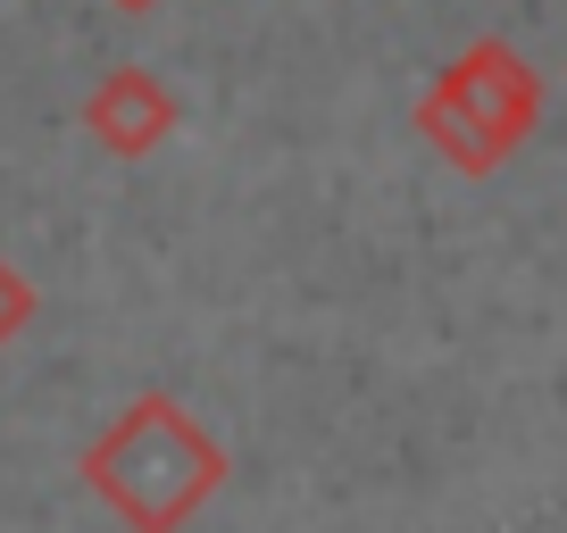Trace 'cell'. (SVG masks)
Here are the masks:
<instances>
[{
  "instance_id": "1",
  "label": "cell",
  "mask_w": 567,
  "mask_h": 533,
  "mask_svg": "<svg viewBox=\"0 0 567 533\" xmlns=\"http://www.w3.org/2000/svg\"><path fill=\"white\" fill-rule=\"evenodd\" d=\"M84 483L125 533H184L226 483V450L209 442L184 400L167 391H142L125 400L117 426L84 450Z\"/></svg>"
},
{
  "instance_id": "2",
  "label": "cell",
  "mask_w": 567,
  "mask_h": 533,
  "mask_svg": "<svg viewBox=\"0 0 567 533\" xmlns=\"http://www.w3.org/2000/svg\"><path fill=\"white\" fill-rule=\"evenodd\" d=\"M543 117V75L526 67V51H509L501 34L467 42L434 84L417 92V134L443 150L460 176H493L517 159V143Z\"/></svg>"
},
{
  "instance_id": "3",
  "label": "cell",
  "mask_w": 567,
  "mask_h": 533,
  "mask_svg": "<svg viewBox=\"0 0 567 533\" xmlns=\"http://www.w3.org/2000/svg\"><path fill=\"white\" fill-rule=\"evenodd\" d=\"M176 92L159 84L151 67H109L84 101V134L109 150V159H151V150L176 134Z\"/></svg>"
},
{
  "instance_id": "4",
  "label": "cell",
  "mask_w": 567,
  "mask_h": 533,
  "mask_svg": "<svg viewBox=\"0 0 567 533\" xmlns=\"http://www.w3.org/2000/svg\"><path fill=\"white\" fill-rule=\"evenodd\" d=\"M34 284H25V275H18V266H9V259H0V351H9V342H18L25 334V325H34Z\"/></svg>"
},
{
  "instance_id": "5",
  "label": "cell",
  "mask_w": 567,
  "mask_h": 533,
  "mask_svg": "<svg viewBox=\"0 0 567 533\" xmlns=\"http://www.w3.org/2000/svg\"><path fill=\"white\" fill-rule=\"evenodd\" d=\"M117 9H134V18H142V9H159V0H117Z\"/></svg>"
}]
</instances>
